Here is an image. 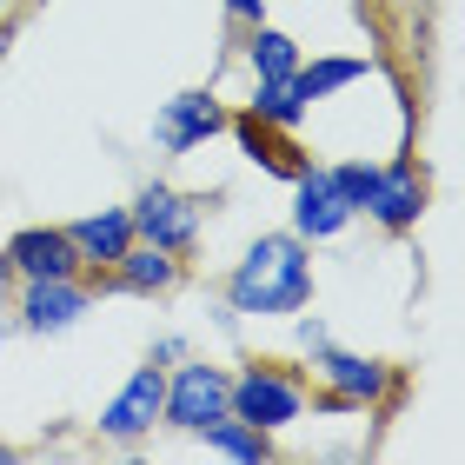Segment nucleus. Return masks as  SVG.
Wrapping results in <instances>:
<instances>
[{"mask_svg":"<svg viewBox=\"0 0 465 465\" xmlns=\"http://www.w3.org/2000/svg\"><path fill=\"white\" fill-rule=\"evenodd\" d=\"M312 306V246L300 232H260L226 266V312L232 320H292Z\"/></svg>","mask_w":465,"mask_h":465,"instance_id":"obj_1","label":"nucleus"},{"mask_svg":"<svg viewBox=\"0 0 465 465\" xmlns=\"http://www.w3.org/2000/svg\"><path fill=\"white\" fill-rule=\"evenodd\" d=\"M306 392H312V379L300 366L252 359V366L232 372L226 412H240V419H252V426H266V432H286V426H300V419H306Z\"/></svg>","mask_w":465,"mask_h":465,"instance_id":"obj_2","label":"nucleus"},{"mask_svg":"<svg viewBox=\"0 0 465 465\" xmlns=\"http://www.w3.org/2000/svg\"><path fill=\"white\" fill-rule=\"evenodd\" d=\"M312 379H320L326 399H340L346 412H372L386 406V399L406 392V379H399V366H386V359H366V352H346V346H312Z\"/></svg>","mask_w":465,"mask_h":465,"instance_id":"obj_3","label":"nucleus"},{"mask_svg":"<svg viewBox=\"0 0 465 465\" xmlns=\"http://www.w3.org/2000/svg\"><path fill=\"white\" fill-rule=\"evenodd\" d=\"M226 392H232V372L213 366V359H173L166 366V399H160V426L166 432H206L213 419L226 412Z\"/></svg>","mask_w":465,"mask_h":465,"instance_id":"obj_4","label":"nucleus"},{"mask_svg":"<svg viewBox=\"0 0 465 465\" xmlns=\"http://www.w3.org/2000/svg\"><path fill=\"white\" fill-rule=\"evenodd\" d=\"M126 213H134V240L160 246V252H180V260L200 246V232H206V200L180 193V186H166V180H146Z\"/></svg>","mask_w":465,"mask_h":465,"instance_id":"obj_5","label":"nucleus"},{"mask_svg":"<svg viewBox=\"0 0 465 465\" xmlns=\"http://www.w3.org/2000/svg\"><path fill=\"white\" fill-rule=\"evenodd\" d=\"M94 280L74 272V280H20L14 292V332H34V340H60L94 312Z\"/></svg>","mask_w":465,"mask_h":465,"instance_id":"obj_6","label":"nucleus"},{"mask_svg":"<svg viewBox=\"0 0 465 465\" xmlns=\"http://www.w3.org/2000/svg\"><path fill=\"white\" fill-rule=\"evenodd\" d=\"M426 200H432V180H426V166H419L412 153H392L386 166H379V180H372V200L359 206L379 232H419V220H426Z\"/></svg>","mask_w":465,"mask_h":465,"instance_id":"obj_7","label":"nucleus"},{"mask_svg":"<svg viewBox=\"0 0 465 465\" xmlns=\"http://www.w3.org/2000/svg\"><path fill=\"white\" fill-rule=\"evenodd\" d=\"M220 134H226V100L213 87H186L173 100H160V114H153V146L173 153V160L200 153V146L220 140Z\"/></svg>","mask_w":465,"mask_h":465,"instance_id":"obj_8","label":"nucleus"},{"mask_svg":"<svg viewBox=\"0 0 465 465\" xmlns=\"http://www.w3.org/2000/svg\"><path fill=\"white\" fill-rule=\"evenodd\" d=\"M160 399H166V366L146 359V366L126 372V386L107 406H100V439H107V446H140V439L160 426Z\"/></svg>","mask_w":465,"mask_h":465,"instance_id":"obj_9","label":"nucleus"},{"mask_svg":"<svg viewBox=\"0 0 465 465\" xmlns=\"http://www.w3.org/2000/svg\"><path fill=\"white\" fill-rule=\"evenodd\" d=\"M286 186H292V232H300L306 246L340 240V232L359 220L352 206L340 200V186L326 180V160H306V173H300V180H286Z\"/></svg>","mask_w":465,"mask_h":465,"instance_id":"obj_10","label":"nucleus"},{"mask_svg":"<svg viewBox=\"0 0 465 465\" xmlns=\"http://www.w3.org/2000/svg\"><path fill=\"white\" fill-rule=\"evenodd\" d=\"M87 280H94V292H134V300H166V292L186 280V260H180V252H160V246L134 240V246H126L107 272H87Z\"/></svg>","mask_w":465,"mask_h":465,"instance_id":"obj_11","label":"nucleus"},{"mask_svg":"<svg viewBox=\"0 0 465 465\" xmlns=\"http://www.w3.org/2000/svg\"><path fill=\"white\" fill-rule=\"evenodd\" d=\"M226 134L240 140V153L260 166V173H272V180H300L306 173V146H300V134H280V126H266V120H252L246 107L240 114H226Z\"/></svg>","mask_w":465,"mask_h":465,"instance_id":"obj_12","label":"nucleus"},{"mask_svg":"<svg viewBox=\"0 0 465 465\" xmlns=\"http://www.w3.org/2000/svg\"><path fill=\"white\" fill-rule=\"evenodd\" d=\"M0 252L14 260L20 280H74V272H87L74 240H67V226H20Z\"/></svg>","mask_w":465,"mask_h":465,"instance_id":"obj_13","label":"nucleus"},{"mask_svg":"<svg viewBox=\"0 0 465 465\" xmlns=\"http://www.w3.org/2000/svg\"><path fill=\"white\" fill-rule=\"evenodd\" d=\"M67 240H74V252H80L87 272H107L120 252L134 246V213H126V206H94V213L67 220Z\"/></svg>","mask_w":465,"mask_h":465,"instance_id":"obj_14","label":"nucleus"},{"mask_svg":"<svg viewBox=\"0 0 465 465\" xmlns=\"http://www.w3.org/2000/svg\"><path fill=\"white\" fill-rule=\"evenodd\" d=\"M366 74H372V54H320V60H300V67H292V87H300L306 107H320V100L359 87Z\"/></svg>","mask_w":465,"mask_h":465,"instance_id":"obj_15","label":"nucleus"},{"mask_svg":"<svg viewBox=\"0 0 465 465\" xmlns=\"http://www.w3.org/2000/svg\"><path fill=\"white\" fill-rule=\"evenodd\" d=\"M240 54H246V74L252 80H286L292 67H300V40H292L286 27H272V20H252L246 40H240Z\"/></svg>","mask_w":465,"mask_h":465,"instance_id":"obj_16","label":"nucleus"},{"mask_svg":"<svg viewBox=\"0 0 465 465\" xmlns=\"http://www.w3.org/2000/svg\"><path fill=\"white\" fill-rule=\"evenodd\" d=\"M200 439H206V452L240 459V465H260V459H272V432H266V426H252V419H240V412H220V419H213V426H206Z\"/></svg>","mask_w":465,"mask_h":465,"instance_id":"obj_17","label":"nucleus"},{"mask_svg":"<svg viewBox=\"0 0 465 465\" xmlns=\"http://www.w3.org/2000/svg\"><path fill=\"white\" fill-rule=\"evenodd\" d=\"M246 114H252V120H266V126H280V134H300V126L312 120V107L300 100V87H292V74H286V80H252Z\"/></svg>","mask_w":465,"mask_h":465,"instance_id":"obj_18","label":"nucleus"},{"mask_svg":"<svg viewBox=\"0 0 465 465\" xmlns=\"http://www.w3.org/2000/svg\"><path fill=\"white\" fill-rule=\"evenodd\" d=\"M326 180L340 186V200H346L352 213H359V206L372 200V180H379V166H372V160H326Z\"/></svg>","mask_w":465,"mask_h":465,"instance_id":"obj_19","label":"nucleus"},{"mask_svg":"<svg viewBox=\"0 0 465 465\" xmlns=\"http://www.w3.org/2000/svg\"><path fill=\"white\" fill-rule=\"evenodd\" d=\"M292 320H300V346H306V352L332 340V332H326V320H320V312H312V320H306V312H292Z\"/></svg>","mask_w":465,"mask_h":465,"instance_id":"obj_20","label":"nucleus"},{"mask_svg":"<svg viewBox=\"0 0 465 465\" xmlns=\"http://www.w3.org/2000/svg\"><path fill=\"white\" fill-rule=\"evenodd\" d=\"M146 359H153V366H173V359H186V340H180V332H166V340H153Z\"/></svg>","mask_w":465,"mask_h":465,"instance_id":"obj_21","label":"nucleus"},{"mask_svg":"<svg viewBox=\"0 0 465 465\" xmlns=\"http://www.w3.org/2000/svg\"><path fill=\"white\" fill-rule=\"evenodd\" d=\"M220 7L240 20V27H252V20H266V0H220Z\"/></svg>","mask_w":465,"mask_h":465,"instance_id":"obj_22","label":"nucleus"},{"mask_svg":"<svg viewBox=\"0 0 465 465\" xmlns=\"http://www.w3.org/2000/svg\"><path fill=\"white\" fill-rule=\"evenodd\" d=\"M0 286H20V272H14V260L0 252Z\"/></svg>","mask_w":465,"mask_h":465,"instance_id":"obj_23","label":"nucleus"},{"mask_svg":"<svg viewBox=\"0 0 465 465\" xmlns=\"http://www.w3.org/2000/svg\"><path fill=\"white\" fill-rule=\"evenodd\" d=\"M14 7H27V0H0V14H14Z\"/></svg>","mask_w":465,"mask_h":465,"instance_id":"obj_24","label":"nucleus"},{"mask_svg":"<svg viewBox=\"0 0 465 465\" xmlns=\"http://www.w3.org/2000/svg\"><path fill=\"white\" fill-rule=\"evenodd\" d=\"M7 459H14V446H7V439H0V465H7Z\"/></svg>","mask_w":465,"mask_h":465,"instance_id":"obj_25","label":"nucleus"},{"mask_svg":"<svg viewBox=\"0 0 465 465\" xmlns=\"http://www.w3.org/2000/svg\"><path fill=\"white\" fill-rule=\"evenodd\" d=\"M0 40H7V27H0Z\"/></svg>","mask_w":465,"mask_h":465,"instance_id":"obj_26","label":"nucleus"},{"mask_svg":"<svg viewBox=\"0 0 465 465\" xmlns=\"http://www.w3.org/2000/svg\"><path fill=\"white\" fill-rule=\"evenodd\" d=\"M419 7H426V0H419Z\"/></svg>","mask_w":465,"mask_h":465,"instance_id":"obj_27","label":"nucleus"}]
</instances>
